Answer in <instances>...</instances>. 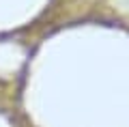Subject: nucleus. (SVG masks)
Segmentation results:
<instances>
[]
</instances>
